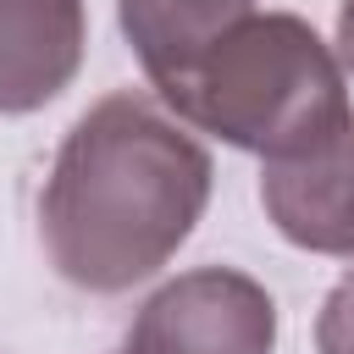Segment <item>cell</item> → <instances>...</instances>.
<instances>
[{"instance_id": "1", "label": "cell", "mask_w": 354, "mask_h": 354, "mask_svg": "<svg viewBox=\"0 0 354 354\" xmlns=\"http://www.w3.org/2000/svg\"><path fill=\"white\" fill-rule=\"evenodd\" d=\"M155 100L194 133L260 160L321 149L354 111L337 50L254 0H116Z\"/></svg>"}, {"instance_id": "2", "label": "cell", "mask_w": 354, "mask_h": 354, "mask_svg": "<svg viewBox=\"0 0 354 354\" xmlns=\"http://www.w3.org/2000/svg\"><path fill=\"white\" fill-rule=\"evenodd\" d=\"M205 144L138 88L94 100L55 149L39 194L50 266L83 293H127L155 277L210 205Z\"/></svg>"}, {"instance_id": "3", "label": "cell", "mask_w": 354, "mask_h": 354, "mask_svg": "<svg viewBox=\"0 0 354 354\" xmlns=\"http://www.w3.org/2000/svg\"><path fill=\"white\" fill-rule=\"evenodd\" d=\"M122 354H277V299L232 266L183 271L144 299Z\"/></svg>"}, {"instance_id": "4", "label": "cell", "mask_w": 354, "mask_h": 354, "mask_svg": "<svg viewBox=\"0 0 354 354\" xmlns=\"http://www.w3.org/2000/svg\"><path fill=\"white\" fill-rule=\"evenodd\" d=\"M260 205L293 249L354 260V116L310 155L260 160Z\"/></svg>"}, {"instance_id": "5", "label": "cell", "mask_w": 354, "mask_h": 354, "mask_svg": "<svg viewBox=\"0 0 354 354\" xmlns=\"http://www.w3.org/2000/svg\"><path fill=\"white\" fill-rule=\"evenodd\" d=\"M83 0H0V116L44 111L83 66Z\"/></svg>"}, {"instance_id": "6", "label": "cell", "mask_w": 354, "mask_h": 354, "mask_svg": "<svg viewBox=\"0 0 354 354\" xmlns=\"http://www.w3.org/2000/svg\"><path fill=\"white\" fill-rule=\"evenodd\" d=\"M315 354H354V271L332 282L315 315Z\"/></svg>"}, {"instance_id": "7", "label": "cell", "mask_w": 354, "mask_h": 354, "mask_svg": "<svg viewBox=\"0 0 354 354\" xmlns=\"http://www.w3.org/2000/svg\"><path fill=\"white\" fill-rule=\"evenodd\" d=\"M337 61H343V72H354V0H343L337 6Z\"/></svg>"}]
</instances>
